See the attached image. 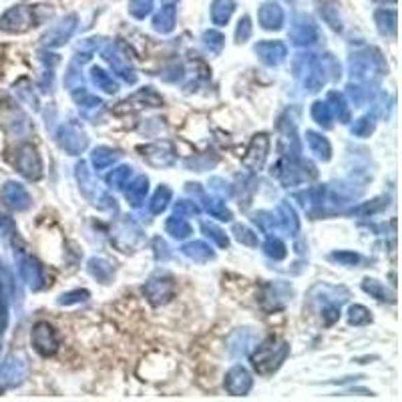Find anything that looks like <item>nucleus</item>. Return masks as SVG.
<instances>
[{"label": "nucleus", "instance_id": "obj_1", "mask_svg": "<svg viewBox=\"0 0 402 402\" xmlns=\"http://www.w3.org/2000/svg\"><path fill=\"white\" fill-rule=\"evenodd\" d=\"M288 352V348H286V344L284 342H278V340H266L259 348H257V352L254 354V366H256L259 372H270L273 370L282 360H284V356Z\"/></svg>", "mask_w": 402, "mask_h": 402}, {"label": "nucleus", "instance_id": "obj_2", "mask_svg": "<svg viewBox=\"0 0 402 402\" xmlns=\"http://www.w3.org/2000/svg\"><path fill=\"white\" fill-rule=\"evenodd\" d=\"M75 22H77V16L75 15L63 18L59 24H55V27L47 32L45 43H47L48 47H59V45H63L64 41L75 31Z\"/></svg>", "mask_w": 402, "mask_h": 402}, {"label": "nucleus", "instance_id": "obj_3", "mask_svg": "<svg viewBox=\"0 0 402 402\" xmlns=\"http://www.w3.org/2000/svg\"><path fill=\"white\" fill-rule=\"evenodd\" d=\"M32 340H34V346H36V350L43 354H52L57 350V346H59V342H57V336H55V332H52V328L48 326V324H38L36 328H34V334H32Z\"/></svg>", "mask_w": 402, "mask_h": 402}, {"label": "nucleus", "instance_id": "obj_4", "mask_svg": "<svg viewBox=\"0 0 402 402\" xmlns=\"http://www.w3.org/2000/svg\"><path fill=\"white\" fill-rule=\"evenodd\" d=\"M289 34H292V38L296 43L306 45V43H314L318 38V29H316V24L308 16H298Z\"/></svg>", "mask_w": 402, "mask_h": 402}, {"label": "nucleus", "instance_id": "obj_5", "mask_svg": "<svg viewBox=\"0 0 402 402\" xmlns=\"http://www.w3.org/2000/svg\"><path fill=\"white\" fill-rule=\"evenodd\" d=\"M59 141H61V145H63L64 149H66L69 153H73V155H77L79 151L85 149V145H87L85 135H82L75 125H66V127L61 129Z\"/></svg>", "mask_w": 402, "mask_h": 402}, {"label": "nucleus", "instance_id": "obj_6", "mask_svg": "<svg viewBox=\"0 0 402 402\" xmlns=\"http://www.w3.org/2000/svg\"><path fill=\"white\" fill-rule=\"evenodd\" d=\"M259 22H261V27L264 29H280L282 27V22H284V10L275 4V2H266L261 8H259Z\"/></svg>", "mask_w": 402, "mask_h": 402}, {"label": "nucleus", "instance_id": "obj_7", "mask_svg": "<svg viewBox=\"0 0 402 402\" xmlns=\"http://www.w3.org/2000/svg\"><path fill=\"white\" fill-rule=\"evenodd\" d=\"M225 386H227V390H229L231 394H245V392L250 390V386H252V378H250V374H247L245 370L236 366V368L227 374Z\"/></svg>", "mask_w": 402, "mask_h": 402}, {"label": "nucleus", "instance_id": "obj_8", "mask_svg": "<svg viewBox=\"0 0 402 402\" xmlns=\"http://www.w3.org/2000/svg\"><path fill=\"white\" fill-rule=\"evenodd\" d=\"M256 52L261 57V61H266L268 64L280 63L286 57V47L282 43H259L256 47Z\"/></svg>", "mask_w": 402, "mask_h": 402}, {"label": "nucleus", "instance_id": "obj_9", "mask_svg": "<svg viewBox=\"0 0 402 402\" xmlns=\"http://www.w3.org/2000/svg\"><path fill=\"white\" fill-rule=\"evenodd\" d=\"M234 8H236L234 0H215L211 4V18H213V22L224 27L225 22L229 20L231 13H234Z\"/></svg>", "mask_w": 402, "mask_h": 402}, {"label": "nucleus", "instance_id": "obj_10", "mask_svg": "<svg viewBox=\"0 0 402 402\" xmlns=\"http://www.w3.org/2000/svg\"><path fill=\"white\" fill-rule=\"evenodd\" d=\"M171 289H173V284L169 278L167 280H151L147 286V294L153 302H161V300H165V296L171 294Z\"/></svg>", "mask_w": 402, "mask_h": 402}, {"label": "nucleus", "instance_id": "obj_11", "mask_svg": "<svg viewBox=\"0 0 402 402\" xmlns=\"http://www.w3.org/2000/svg\"><path fill=\"white\" fill-rule=\"evenodd\" d=\"M175 24V8L173 6H163L153 18V27L161 32H169Z\"/></svg>", "mask_w": 402, "mask_h": 402}, {"label": "nucleus", "instance_id": "obj_12", "mask_svg": "<svg viewBox=\"0 0 402 402\" xmlns=\"http://www.w3.org/2000/svg\"><path fill=\"white\" fill-rule=\"evenodd\" d=\"M376 22H378V29H380L382 34L394 32V29H396V13L382 8V10L376 13Z\"/></svg>", "mask_w": 402, "mask_h": 402}, {"label": "nucleus", "instance_id": "obj_13", "mask_svg": "<svg viewBox=\"0 0 402 402\" xmlns=\"http://www.w3.org/2000/svg\"><path fill=\"white\" fill-rule=\"evenodd\" d=\"M308 143H310L312 151H314L318 157H324V159L330 157V145H328L326 139H322L320 135H316V133H308Z\"/></svg>", "mask_w": 402, "mask_h": 402}, {"label": "nucleus", "instance_id": "obj_14", "mask_svg": "<svg viewBox=\"0 0 402 402\" xmlns=\"http://www.w3.org/2000/svg\"><path fill=\"white\" fill-rule=\"evenodd\" d=\"M183 252H185L187 256H192L193 259H209V257H211L209 247L206 245V243H201V241H195V243L185 245V247H183Z\"/></svg>", "mask_w": 402, "mask_h": 402}, {"label": "nucleus", "instance_id": "obj_15", "mask_svg": "<svg viewBox=\"0 0 402 402\" xmlns=\"http://www.w3.org/2000/svg\"><path fill=\"white\" fill-rule=\"evenodd\" d=\"M93 79L99 87H103L107 93H115L117 91V82L113 80V77H109L105 71H101V69H93Z\"/></svg>", "mask_w": 402, "mask_h": 402}, {"label": "nucleus", "instance_id": "obj_16", "mask_svg": "<svg viewBox=\"0 0 402 402\" xmlns=\"http://www.w3.org/2000/svg\"><path fill=\"white\" fill-rule=\"evenodd\" d=\"M151 8H153V0H131V4H129L131 15L137 18H145L151 13Z\"/></svg>", "mask_w": 402, "mask_h": 402}, {"label": "nucleus", "instance_id": "obj_17", "mask_svg": "<svg viewBox=\"0 0 402 402\" xmlns=\"http://www.w3.org/2000/svg\"><path fill=\"white\" fill-rule=\"evenodd\" d=\"M167 229L171 231V236H175V238H185V236H189L192 234V227L185 224L181 217H173V220H169L167 222Z\"/></svg>", "mask_w": 402, "mask_h": 402}, {"label": "nucleus", "instance_id": "obj_18", "mask_svg": "<svg viewBox=\"0 0 402 402\" xmlns=\"http://www.w3.org/2000/svg\"><path fill=\"white\" fill-rule=\"evenodd\" d=\"M169 195H171V192H169L167 187H159V189H157L155 197H153V206H151L153 213H159V211H163V209H165V206H167V199H169Z\"/></svg>", "mask_w": 402, "mask_h": 402}, {"label": "nucleus", "instance_id": "obj_19", "mask_svg": "<svg viewBox=\"0 0 402 402\" xmlns=\"http://www.w3.org/2000/svg\"><path fill=\"white\" fill-rule=\"evenodd\" d=\"M129 175H131V169H129V167H119V169H115L111 175H109V181H111L113 185L121 187L129 179Z\"/></svg>", "mask_w": 402, "mask_h": 402}, {"label": "nucleus", "instance_id": "obj_20", "mask_svg": "<svg viewBox=\"0 0 402 402\" xmlns=\"http://www.w3.org/2000/svg\"><path fill=\"white\" fill-rule=\"evenodd\" d=\"M266 252L273 256L275 259H280V257L286 256V247H284V243L280 240H270L266 243Z\"/></svg>", "mask_w": 402, "mask_h": 402}, {"label": "nucleus", "instance_id": "obj_21", "mask_svg": "<svg viewBox=\"0 0 402 402\" xmlns=\"http://www.w3.org/2000/svg\"><path fill=\"white\" fill-rule=\"evenodd\" d=\"M93 161H95L96 167H105V165H109V163L115 161V155H113L111 151H107V149H99L93 155Z\"/></svg>", "mask_w": 402, "mask_h": 402}, {"label": "nucleus", "instance_id": "obj_22", "mask_svg": "<svg viewBox=\"0 0 402 402\" xmlns=\"http://www.w3.org/2000/svg\"><path fill=\"white\" fill-rule=\"evenodd\" d=\"M368 320H370L368 312H366L362 306H354L352 310H350V322H352V324H362V322Z\"/></svg>", "mask_w": 402, "mask_h": 402}, {"label": "nucleus", "instance_id": "obj_23", "mask_svg": "<svg viewBox=\"0 0 402 402\" xmlns=\"http://www.w3.org/2000/svg\"><path fill=\"white\" fill-rule=\"evenodd\" d=\"M206 43H208L209 47L213 48V50H220L222 45H224V36H222L220 32L209 31V32H206Z\"/></svg>", "mask_w": 402, "mask_h": 402}, {"label": "nucleus", "instance_id": "obj_24", "mask_svg": "<svg viewBox=\"0 0 402 402\" xmlns=\"http://www.w3.org/2000/svg\"><path fill=\"white\" fill-rule=\"evenodd\" d=\"M252 34V24H250V18L247 16H243L240 20V27H238V41H245L247 36Z\"/></svg>", "mask_w": 402, "mask_h": 402}, {"label": "nucleus", "instance_id": "obj_25", "mask_svg": "<svg viewBox=\"0 0 402 402\" xmlns=\"http://www.w3.org/2000/svg\"><path fill=\"white\" fill-rule=\"evenodd\" d=\"M236 231H238V240L243 241V243H250V245H256V238L252 236V231H250V229H245V227L238 225V227H236Z\"/></svg>", "mask_w": 402, "mask_h": 402}]
</instances>
